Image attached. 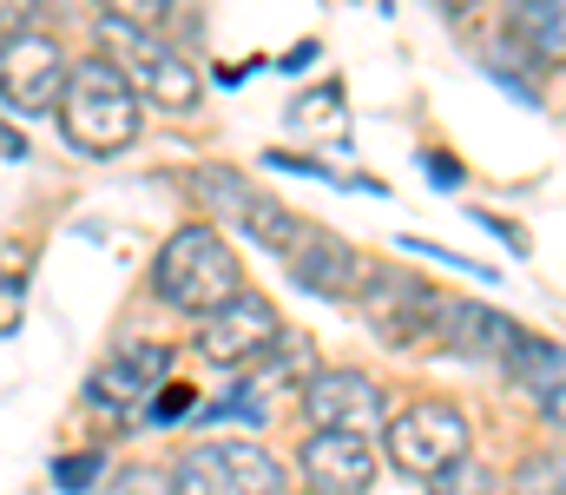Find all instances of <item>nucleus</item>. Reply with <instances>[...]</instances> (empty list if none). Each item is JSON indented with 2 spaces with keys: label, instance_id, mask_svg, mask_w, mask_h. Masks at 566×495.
I'll use <instances>...</instances> for the list:
<instances>
[{
  "label": "nucleus",
  "instance_id": "f257e3e1",
  "mask_svg": "<svg viewBox=\"0 0 566 495\" xmlns=\"http://www.w3.org/2000/svg\"><path fill=\"white\" fill-rule=\"evenodd\" d=\"M238 291H244V265H238V251L211 225L171 231L158 245V258H151V298L165 311H178V318H211Z\"/></svg>",
  "mask_w": 566,
  "mask_h": 495
},
{
  "label": "nucleus",
  "instance_id": "f03ea898",
  "mask_svg": "<svg viewBox=\"0 0 566 495\" xmlns=\"http://www.w3.org/2000/svg\"><path fill=\"white\" fill-rule=\"evenodd\" d=\"M53 113H60L66 140L80 153H93V159H113V153H126L139 140V93L119 80L113 60L66 66V86H60V106Z\"/></svg>",
  "mask_w": 566,
  "mask_h": 495
},
{
  "label": "nucleus",
  "instance_id": "7ed1b4c3",
  "mask_svg": "<svg viewBox=\"0 0 566 495\" xmlns=\"http://www.w3.org/2000/svg\"><path fill=\"white\" fill-rule=\"evenodd\" d=\"M99 47H106L99 60H113V66H119V80H126L139 100L165 106V113H191V106H198V93H205L198 66H191L178 47H165L158 33L106 20V27H99Z\"/></svg>",
  "mask_w": 566,
  "mask_h": 495
},
{
  "label": "nucleus",
  "instance_id": "20e7f679",
  "mask_svg": "<svg viewBox=\"0 0 566 495\" xmlns=\"http://www.w3.org/2000/svg\"><path fill=\"white\" fill-rule=\"evenodd\" d=\"M290 470L264 443L244 436H218V443H191L171 463V495H283Z\"/></svg>",
  "mask_w": 566,
  "mask_h": 495
},
{
  "label": "nucleus",
  "instance_id": "39448f33",
  "mask_svg": "<svg viewBox=\"0 0 566 495\" xmlns=\"http://www.w3.org/2000/svg\"><path fill=\"white\" fill-rule=\"evenodd\" d=\"M468 416L454 410V403H441V396H422V403H402L389 423H382V456H389V470H402V476H416V483H434L441 470H454L461 456H468Z\"/></svg>",
  "mask_w": 566,
  "mask_h": 495
},
{
  "label": "nucleus",
  "instance_id": "423d86ee",
  "mask_svg": "<svg viewBox=\"0 0 566 495\" xmlns=\"http://www.w3.org/2000/svg\"><path fill=\"white\" fill-rule=\"evenodd\" d=\"M283 343V318L264 291H238L231 305H218L211 318H198V357L218 370H258L271 363V350Z\"/></svg>",
  "mask_w": 566,
  "mask_h": 495
},
{
  "label": "nucleus",
  "instance_id": "0eeeda50",
  "mask_svg": "<svg viewBox=\"0 0 566 495\" xmlns=\"http://www.w3.org/2000/svg\"><path fill=\"white\" fill-rule=\"evenodd\" d=\"M356 305H363L369 330H376L382 343H396V350H416L422 337H441V311H448V298H441L428 278H396V271L363 278Z\"/></svg>",
  "mask_w": 566,
  "mask_h": 495
},
{
  "label": "nucleus",
  "instance_id": "6e6552de",
  "mask_svg": "<svg viewBox=\"0 0 566 495\" xmlns=\"http://www.w3.org/2000/svg\"><path fill=\"white\" fill-rule=\"evenodd\" d=\"M296 410L310 430H349V436H369L376 423H389L382 383L369 370H310L296 383Z\"/></svg>",
  "mask_w": 566,
  "mask_h": 495
},
{
  "label": "nucleus",
  "instance_id": "1a4fd4ad",
  "mask_svg": "<svg viewBox=\"0 0 566 495\" xmlns=\"http://www.w3.org/2000/svg\"><path fill=\"white\" fill-rule=\"evenodd\" d=\"M66 86V53L53 33L20 27L13 40H0V100L13 113H53Z\"/></svg>",
  "mask_w": 566,
  "mask_h": 495
},
{
  "label": "nucleus",
  "instance_id": "9d476101",
  "mask_svg": "<svg viewBox=\"0 0 566 495\" xmlns=\"http://www.w3.org/2000/svg\"><path fill=\"white\" fill-rule=\"evenodd\" d=\"M283 271H290V285L296 291H310V298H356L363 291V251L349 245V238H336V231H323V225H310L290 251H283Z\"/></svg>",
  "mask_w": 566,
  "mask_h": 495
},
{
  "label": "nucleus",
  "instance_id": "9b49d317",
  "mask_svg": "<svg viewBox=\"0 0 566 495\" xmlns=\"http://www.w3.org/2000/svg\"><path fill=\"white\" fill-rule=\"evenodd\" d=\"M296 470H303V489L310 495H369L376 489V450H369V436H349V430H310Z\"/></svg>",
  "mask_w": 566,
  "mask_h": 495
},
{
  "label": "nucleus",
  "instance_id": "f8f14e48",
  "mask_svg": "<svg viewBox=\"0 0 566 495\" xmlns=\"http://www.w3.org/2000/svg\"><path fill=\"white\" fill-rule=\"evenodd\" d=\"M171 370V350L165 343H119L93 377H86V403L93 410H139L145 396L165 383Z\"/></svg>",
  "mask_w": 566,
  "mask_h": 495
},
{
  "label": "nucleus",
  "instance_id": "ddd939ff",
  "mask_svg": "<svg viewBox=\"0 0 566 495\" xmlns=\"http://www.w3.org/2000/svg\"><path fill=\"white\" fill-rule=\"evenodd\" d=\"M501 33L527 66L541 73L566 66V0H501Z\"/></svg>",
  "mask_w": 566,
  "mask_h": 495
},
{
  "label": "nucleus",
  "instance_id": "4468645a",
  "mask_svg": "<svg viewBox=\"0 0 566 495\" xmlns=\"http://www.w3.org/2000/svg\"><path fill=\"white\" fill-rule=\"evenodd\" d=\"M514 337H521V324H514L507 311L481 305V298H448V311H441V350H448V357H468V363L507 357Z\"/></svg>",
  "mask_w": 566,
  "mask_h": 495
},
{
  "label": "nucleus",
  "instance_id": "2eb2a0df",
  "mask_svg": "<svg viewBox=\"0 0 566 495\" xmlns=\"http://www.w3.org/2000/svg\"><path fill=\"white\" fill-rule=\"evenodd\" d=\"M501 370H507V383H514V390H527V396L541 403L547 390H560V383H566V343H560V337H534V330H521V337L507 343Z\"/></svg>",
  "mask_w": 566,
  "mask_h": 495
},
{
  "label": "nucleus",
  "instance_id": "dca6fc26",
  "mask_svg": "<svg viewBox=\"0 0 566 495\" xmlns=\"http://www.w3.org/2000/svg\"><path fill=\"white\" fill-rule=\"evenodd\" d=\"M231 225H238L251 245L277 251V258L290 251V245H296V238H303V231H310V218H296V212H290L283 198H271V192H251V198H244V212H238Z\"/></svg>",
  "mask_w": 566,
  "mask_h": 495
},
{
  "label": "nucleus",
  "instance_id": "f3484780",
  "mask_svg": "<svg viewBox=\"0 0 566 495\" xmlns=\"http://www.w3.org/2000/svg\"><path fill=\"white\" fill-rule=\"evenodd\" d=\"M514 495H566V443H541L534 456H521Z\"/></svg>",
  "mask_w": 566,
  "mask_h": 495
},
{
  "label": "nucleus",
  "instance_id": "a211bd4d",
  "mask_svg": "<svg viewBox=\"0 0 566 495\" xmlns=\"http://www.w3.org/2000/svg\"><path fill=\"white\" fill-rule=\"evenodd\" d=\"M290 126H296V133H329V126H343V80H316L310 93H296Z\"/></svg>",
  "mask_w": 566,
  "mask_h": 495
},
{
  "label": "nucleus",
  "instance_id": "6ab92c4d",
  "mask_svg": "<svg viewBox=\"0 0 566 495\" xmlns=\"http://www.w3.org/2000/svg\"><path fill=\"white\" fill-rule=\"evenodd\" d=\"M251 192H258V185H244V178H238V172H224V165H205V172H198V198H205L211 212H224V218H238Z\"/></svg>",
  "mask_w": 566,
  "mask_h": 495
},
{
  "label": "nucleus",
  "instance_id": "aec40b11",
  "mask_svg": "<svg viewBox=\"0 0 566 495\" xmlns=\"http://www.w3.org/2000/svg\"><path fill=\"white\" fill-rule=\"evenodd\" d=\"M191 416H198V423H264V396H258L251 383H238L231 396H218V403H198Z\"/></svg>",
  "mask_w": 566,
  "mask_h": 495
},
{
  "label": "nucleus",
  "instance_id": "412c9836",
  "mask_svg": "<svg viewBox=\"0 0 566 495\" xmlns=\"http://www.w3.org/2000/svg\"><path fill=\"white\" fill-rule=\"evenodd\" d=\"M501 483H494V470L488 463H474V456H461L454 470H441L434 483H428V495H494Z\"/></svg>",
  "mask_w": 566,
  "mask_h": 495
},
{
  "label": "nucleus",
  "instance_id": "4be33fe9",
  "mask_svg": "<svg viewBox=\"0 0 566 495\" xmlns=\"http://www.w3.org/2000/svg\"><path fill=\"white\" fill-rule=\"evenodd\" d=\"M106 20H119V27H145V33H158L165 27V13H171V0H93Z\"/></svg>",
  "mask_w": 566,
  "mask_h": 495
},
{
  "label": "nucleus",
  "instance_id": "5701e85b",
  "mask_svg": "<svg viewBox=\"0 0 566 495\" xmlns=\"http://www.w3.org/2000/svg\"><path fill=\"white\" fill-rule=\"evenodd\" d=\"M99 470H106V456H99V450H86V456H60V463H53V483H60L66 495H93Z\"/></svg>",
  "mask_w": 566,
  "mask_h": 495
},
{
  "label": "nucleus",
  "instance_id": "b1692460",
  "mask_svg": "<svg viewBox=\"0 0 566 495\" xmlns=\"http://www.w3.org/2000/svg\"><path fill=\"white\" fill-rule=\"evenodd\" d=\"M106 495H171V476L165 470H119Z\"/></svg>",
  "mask_w": 566,
  "mask_h": 495
},
{
  "label": "nucleus",
  "instance_id": "393cba45",
  "mask_svg": "<svg viewBox=\"0 0 566 495\" xmlns=\"http://www.w3.org/2000/svg\"><path fill=\"white\" fill-rule=\"evenodd\" d=\"M158 390H165V396L151 403V423H178L185 410H198V396H191L185 383H158Z\"/></svg>",
  "mask_w": 566,
  "mask_h": 495
},
{
  "label": "nucleus",
  "instance_id": "a878e982",
  "mask_svg": "<svg viewBox=\"0 0 566 495\" xmlns=\"http://www.w3.org/2000/svg\"><path fill=\"white\" fill-rule=\"evenodd\" d=\"M33 7H40V0H0V40H13V33L33 20Z\"/></svg>",
  "mask_w": 566,
  "mask_h": 495
},
{
  "label": "nucleus",
  "instance_id": "bb28decb",
  "mask_svg": "<svg viewBox=\"0 0 566 495\" xmlns=\"http://www.w3.org/2000/svg\"><path fill=\"white\" fill-rule=\"evenodd\" d=\"M534 410H541V423H547V430H560V436H566V383H560V390H547Z\"/></svg>",
  "mask_w": 566,
  "mask_h": 495
},
{
  "label": "nucleus",
  "instance_id": "cd10ccee",
  "mask_svg": "<svg viewBox=\"0 0 566 495\" xmlns=\"http://www.w3.org/2000/svg\"><path fill=\"white\" fill-rule=\"evenodd\" d=\"M422 165L434 172V185H461V165L448 159V153H422Z\"/></svg>",
  "mask_w": 566,
  "mask_h": 495
},
{
  "label": "nucleus",
  "instance_id": "c85d7f7f",
  "mask_svg": "<svg viewBox=\"0 0 566 495\" xmlns=\"http://www.w3.org/2000/svg\"><path fill=\"white\" fill-rule=\"evenodd\" d=\"M0 153H7V159H13V153H20V140H13V133H0Z\"/></svg>",
  "mask_w": 566,
  "mask_h": 495
},
{
  "label": "nucleus",
  "instance_id": "c756f323",
  "mask_svg": "<svg viewBox=\"0 0 566 495\" xmlns=\"http://www.w3.org/2000/svg\"><path fill=\"white\" fill-rule=\"evenodd\" d=\"M434 7H441V13H461V7H474V0H434Z\"/></svg>",
  "mask_w": 566,
  "mask_h": 495
}]
</instances>
